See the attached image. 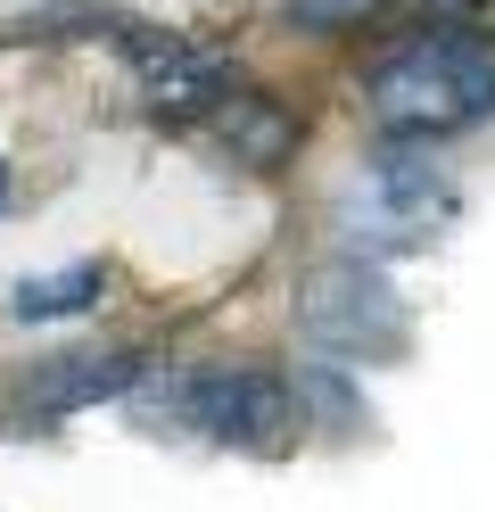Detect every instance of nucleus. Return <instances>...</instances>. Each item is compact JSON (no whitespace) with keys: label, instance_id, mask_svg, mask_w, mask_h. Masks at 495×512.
<instances>
[{"label":"nucleus","instance_id":"obj_1","mask_svg":"<svg viewBox=\"0 0 495 512\" xmlns=\"http://www.w3.org/2000/svg\"><path fill=\"white\" fill-rule=\"evenodd\" d=\"M487 108H495V34H479V25H429L363 67V116L380 133L438 141L479 124Z\"/></svg>","mask_w":495,"mask_h":512},{"label":"nucleus","instance_id":"obj_2","mask_svg":"<svg viewBox=\"0 0 495 512\" xmlns=\"http://www.w3.org/2000/svg\"><path fill=\"white\" fill-rule=\"evenodd\" d=\"M174 413L215 438V446H240V455H273V446L297 438V389L264 364H198L174 380Z\"/></svg>","mask_w":495,"mask_h":512},{"label":"nucleus","instance_id":"obj_3","mask_svg":"<svg viewBox=\"0 0 495 512\" xmlns=\"http://www.w3.org/2000/svg\"><path fill=\"white\" fill-rule=\"evenodd\" d=\"M297 331L322 356H388V347H405V306L372 265H322L297 290Z\"/></svg>","mask_w":495,"mask_h":512},{"label":"nucleus","instance_id":"obj_4","mask_svg":"<svg viewBox=\"0 0 495 512\" xmlns=\"http://www.w3.org/2000/svg\"><path fill=\"white\" fill-rule=\"evenodd\" d=\"M124 58H132V83H141V100L165 116V124H207L231 91V67L215 50H198V42H182V34H165V25H124Z\"/></svg>","mask_w":495,"mask_h":512},{"label":"nucleus","instance_id":"obj_5","mask_svg":"<svg viewBox=\"0 0 495 512\" xmlns=\"http://www.w3.org/2000/svg\"><path fill=\"white\" fill-rule=\"evenodd\" d=\"M132 380H141V356H132V347H66V356H42L17 380V413L58 422V413H83L99 397H124Z\"/></svg>","mask_w":495,"mask_h":512},{"label":"nucleus","instance_id":"obj_6","mask_svg":"<svg viewBox=\"0 0 495 512\" xmlns=\"http://www.w3.org/2000/svg\"><path fill=\"white\" fill-rule=\"evenodd\" d=\"M207 124L223 133V149L240 157V166H281L289 141H297V124H289L273 100H264V91H231V100H223Z\"/></svg>","mask_w":495,"mask_h":512},{"label":"nucleus","instance_id":"obj_7","mask_svg":"<svg viewBox=\"0 0 495 512\" xmlns=\"http://www.w3.org/2000/svg\"><path fill=\"white\" fill-rule=\"evenodd\" d=\"M108 298V273L99 265H58V273H33V281H17V323H58V314H83V306H99Z\"/></svg>","mask_w":495,"mask_h":512},{"label":"nucleus","instance_id":"obj_8","mask_svg":"<svg viewBox=\"0 0 495 512\" xmlns=\"http://www.w3.org/2000/svg\"><path fill=\"white\" fill-rule=\"evenodd\" d=\"M380 0H289V25H306V34H347V25H363Z\"/></svg>","mask_w":495,"mask_h":512}]
</instances>
